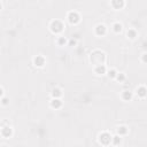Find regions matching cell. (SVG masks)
<instances>
[{
  "label": "cell",
  "mask_w": 147,
  "mask_h": 147,
  "mask_svg": "<svg viewBox=\"0 0 147 147\" xmlns=\"http://www.w3.org/2000/svg\"><path fill=\"white\" fill-rule=\"evenodd\" d=\"M110 6H111L115 10H119V9L124 8L125 1H124V0H113V1H110Z\"/></svg>",
  "instance_id": "7c38bea8"
},
{
  "label": "cell",
  "mask_w": 147,
  "mask_h": 147,
  "mask_svg": "<svg viewBox=\"0 0 147 147\" xmlns=\"http://www.w3.org/2000/svg\"><path fill=\"white\" fill-rule=\"evenodd\" d=\"M106 53L100 51V49H95L90 54V62L95 67V65H100V64H106Z\"/></svg>",
  "instance_id": "6da1fadb"
},
{
  "label": "cell",
  "mask_w": 147,
  "mask_h": 147,
  "mask_svg": "<svg viewBox=\"0 0 147 147\" xmlns=\"http://www.w3.org/2000/svg\"><path fill=\"white\" fill-rule=\"evenodd\" d=\"M111 139H113V134L109 133L108 131H102L98 136V141L102 146H109V145H111Z\"/></svg>",
  "instance_id": "3957f363"
},
{
  "label": "cell",
  "mask_w": 147,
  "mask_h": 147,
  "mask_svg": "<svg viewBox=\"0 0 147 147\" xmlns=\"http://www.w3.org/2000/svg\"><path fill=\"white\" fill-rule=\"evenodd\" d=\"M68 41H69V39H67L63 36H59L56 38V40H55V42H56L57 46H67L68 45Z\"/></svg>",
  "instance_id": "e0dca14e"
},
{
  "label": "cell",
  "mask_w": 147,
  "mask_h": 147,
  "mask_svg": "<svg viewBox=\"0 0 147 147\" xmlns=\"http://www.w3.org/2000/svg\"><path fill=\"white\" fill-rule=\"evenodd\" d=\"M122 141H123V138L115 133V134L113 136V139H111V145H113V146H119V145L122 144Z\"/></svg>",
  "instance_id": "d6986e66"
},
{
  "label": "cell",
  "mask_w": 147,
  "mask_h": 147,
  "mask_svg": "<svg viewBox=\"0 0 147 147\" xmlns=\"http://www.w3.org/2000/svg\"><path fill=\"white\" fill-rule=\"evenodd\" d=\"M140 61L144 63V64H147V52H144L140 56Z\"/></svg>",
  "instance_id": "44dd1931"
},
{
  "label": "cell",
  "mask_w": 147,
  "mask_h": 147,
  "mask_svg": "<svg viewBox=\"0 0 147 147\" xmlns=\"http://www.w3.org/2000/svg\"><path fill=\"white\" fill-rule=\"evenodd\" d=\"M134 94H136L138 98H140V99L146 98V96H147V87H146L145 85H139V86L136 88Z\"/></svg>",
  "instance_id": "ba28073f"
},
{
  "label": "cell",
  "mask_w": 147,
  "mask_h": 147,
  "mask_svg": "<svg viewBox=\"0 0 147 147\" xmlns=\"http://www.w3.org/2000/svg\"><path fill=\"white\" fill-rule=\"evenodd\" d=\"M133 96H134V93L131 92V91H129V90H125V91H123V92L121 93V99H122L123 101H125V102L132 101Z\"/></svg>",
  "instance_id": "8fae6325"
},
{
  "label": "cell",
  "mask_w": 147,
  "mask_h": 147,
  "mask_svg": "<svg viewBox=\"0 0 147 147\" xmlns=\"http://www.w3.org/2000/svg\"><path fill=\"white\" fill-rule=\"evenodd\" d=\"M3 96H6V95H5V88H3V86L1 85V87H0V98H3Z\"/></svg>",
  "instance_id": "cb8c5ba5"
},
{
  "label": "cell",
  "mask_w": 147,
  "mask_h": 147,
  "mask_svg": "<svg viewBox=\"0 0 147 147\" xmlns=\"http://www.w3.org/2000/svg\"><path fill=\"white\" fill-rule=\"evenodd\" d=\"M93 71L96 76H103V75H107L108 69H107L106 64H100V65H95L93 68Z\"/></svg>",
  "instance_id": "30bf717a"
},
{
  "label": "cell",
  "mask_w": 147,
  "mask_h": 147,
  "mask_svg": "<svg viewBox=\"0 0 147 147\" xmlns=\"http://www.w3.org/2000/svg\"><path fill=\"white\" fill-rule=\"evenodd\" d=\"M0 101H1V105L2 106H7L9 103V99L7 96H3V98H0Z\"/></svg>",
  "instance_id": "7402d4cb"
},
{
  "label": "cell",
  "mask_w": 147,
  "mask_h": 147,
  "mask_svg": "<svg viewBox=\"0 0 147 147\" xmlns=\"http://www.w3.org/2000/svg\"><path fill=\"white\" fill-rule=\"evenodd\" d=\"M68 45H69V46H76V45H77V40L74 39V38H71V39H69Z\"/></svg>",
  "instance_id": "603a6c76"
},
{
  "label": "cell",
  "mask_w": 147,
  "mask_h": 147,
  "mask_svg": "<svg viewBox=\"0 0 147 147\" xmlns=\"http://www.w3.org/2000/svg\"><path fill=\"white\" fill-rule=\"evenodd\" d=\"M67 21H68L71 25L78 24V23L80 22V15H79V13L76 11V10H70V11H68V14H67Z\"/></svg>",
  "instance_id": "277c9868"
},
{
  "label": "cell",
  "mask_w": 147,
  "mask_h": 147,
  "mask_svg": "<svg viewBox=\"0 0 147 147\" xmlns=\"http://www.w3.org/2000/svg\"><path fill=\"white\" fill-rule=\"evenodd\" d=\"M111 30L115 32V33H121L123 31V24L121 22H115L113 25H111Z\"/></svg>",
  "instance_id": "2e32d148"
},
{
  "label": "cell",
  "mask_w": 147,
  "mask_h": 147,
  "mask_svg": "<svg viewBox=\"0 0 147 147\" xmlns=\"http://www.w3.org/2000/svg\"><path fill=\"white\" fill-rule=\"evenodd\" d=\"M129 133V127L126 125H118L116 127V134H118L119 137H125Z\"/></svg>",
  "instance_id": "5bb4252c"
},
{
  "label": "cell",
  "mask_w": 147,
  "mask_h": 147,
  "mask_svg": "<svg viewBox=\"0 0 147 147\" xmlns=\"http://www.w3.org/2000/svg\"><path fill=\"white\" fill-rule=\"evenodd\" d=\"M1 147H8V146H7V145H5V144H2V145H1Z\"/></svg>",
  "instance_id": "d4e9b609"
},
{
  "label": "cell",
  "mask_w": 147,
  "mask_h": 147,
  "mask_svg": "<svg viewBox=\"0 0 147 147\" xmlns=\"http://www.w3.org/2000/svg\"><path fill=\"white\" fill-rule=\"evenodd\" d=\"M0 134L2 138H10L14 134V129L9 125L5 126V124H1V130H0Z\"/></svg>",
  "instance_id": "8992f818"
},
{
  "label": "cell",
  "mask_w": 147,
  "mask_h": 147,
  "mask_svg": "<svg viewBox=\"0 0 147 147\" xmlns=\"http://www.w3.org/2000/svg\"><path fill=\"white\" fill-rule=\"evenodd\" d=\"M49 30L54 34H60L64 30V23L61 20H52L49 23Z\"/></svg>",
  "instance_id": "7a4b0ae2"
},
{
  "label": "cell",
  "mask_w": 147,
  "mask_h": 147,
  "mask_svg": "<svg viewBox=\"0 0 147 147\" xmlns=\"http://www.w3.org/2000/svg\"><path fill=\"white\" fill-rule=\"evenodd\" d=\"M32 64L36 67V68H42L45 64H46V59L44 55H36L33 56L32 59Z\"/></svg>",
  "instance_id": "5b68a950"
},
{
  "label": "cell",
  "mask_w": 147,
  "mask_h": 147,
  "mask_svg": "<svg viewBox=\"0 0 147 147\" xmlns=\"http://www.w3.org/2000/svg\"><path fill=\"white\" fill-rule=\"evenodd\" d=\"M94 34L98 36V37H103L107 34V26L102 23H99L95 25L94 28Z\"/></svg>",
  "instance_id": "52a82bcc"
},
{
  "label": "cell",
  "mask_w": 147,
  "mask_h": 147,
  "mask_svg": "<svg viewBox=\"0 0 147 147\" xmlns=\"http://www.w3.org/2000/svg\"><path fill=\"white\" fill-rule=\"evenodd\" d=\"M49 107L54 110H57V109H61L63 107V101L62 99H52L51 98V101H49Z\"/></svg>",
  "instance_id": "9c48e42d"
},
{
  "label": "cell",
  "mask_w": 147,
  "mask_h": 147,
  "mask_svg": "<svg viewBox=\"0 0 147 147\" xmlns=\"http://www.w3.org/2000/svg\"><path fill=\"white\" fill-rule=\"evenodd\" d=\"M63 95V91L60 87H54L51 92V98L52 99H62Z\"/></svg>",
  "instance_id": "4fadbf2b"
},
{
  "label": "cell",
  "mask_w": 147,
  "mask_h": 147,
  "mask_svg": "<svg viewBox=\"0 0 147 147\" xmlns=\"http://www.w3.org/2000/svg\"><path fill=\"white\" fill-rule=\"evenodd\" d=\"M118 72H119V71H117L115 68H110V69H108V71H107V76H108L109 79H116Z\"/></svg>",
  "instance_id": "ac0fdd59"
},
{
  "label": "cell",
  "mask_w": 147,
  "mask_h": 147,
  "mask_svg": "<svg viewBox=\"0 0 147 147\" xmlns=\"http://www.w3.org/2000/svg\"><path fill=\"white\" fill-rule=\"evenodd\" d=\"M126 37L130 39V40H134L137 37H138V31L133 28H130L127 31H126Z\"/></svg>",
  "instance_id": "9a60e30c"
},
{
  "label": "cell",
  "mask_w": 147,
  "mask_h": 147,
  "mask_svg": "<svg viewBox=\"0 0 147 147\" xmlns=\"http://www.w3.org/2000/svg\"><path fill=\"white\" fill-rule=\"evenodd\" d=\"M125 79H126V75L124 72H118V75H117V77H116L115 80H117L118 83H123Z\"/></svg>",
  "instance_id": "ffe728a7"
}]
</instances>
